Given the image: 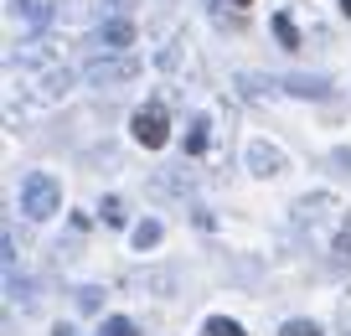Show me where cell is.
Returning a JSON list of instances; mask_svg holds the SVG:
<instances>
[{
	"instance_id": "8992f818",
	"label": "cell",
	"mask_w": 351,
	"mask_h": 336,
	"mask_svg": "<svg viewBox=\"0 0 351 336\" xmlns=\"http://www.w3.org/2000/svg\"><path fill=\"white\" fill-rule=\"evenodd\" d=\"M330 207H336V197H326V192H320V197H305V202H300L295 212L305 217V223H320V217H326Z\"/></svg>"
},
{
	"instance_id": "8fae6325",
	"label": "cell",
	"mask_w": 351,
	"mask_h": 336,
	"mask_svg": "<svg viewBox=\"0 0 351 336\" xmlns=\"http://www.w3.org/2000/svg\"><path fill=\"white\" fill-rule=\"evenodd\" d=\"M207 336H243V326L228 321V315H212V321H207Z\"/></svg>"
},
{
	"instance_id": "52a82bcc",
	"label": "cell",
	"mask_w": 351,
	"mask_h": 336,
	"mask_svg": "<svg viewBox=\"0 0 351 336\" xmlns=\"http://www.w3.org/2000/svg\"><path fill=\"white\" fill-rule=\"evenodd\" d=\"M289 93H305V98H326L330 88L320 83V78H289Z\"/></svg>"
},
{
	"instance_id": "3957f363",
	"label": "cell",
	"mask_w": 351,
	"mask_h": 336,
	"mask_svg": "<svg viewBox=\"0 0 351 336\" xmlns=\"http://www.w3.org/2000/svg\"><path fill=\"white\" fill-rule=\"evenodd\" d=\"M130 130H134V140H140L145 150H160V145L171 140V124H165V109H160V104L140 109V114L130 120Z\"/></svg>"
},
{
	"instance_id": "277c9868",
	"label": "cell",
	"mask_w": 351,
	"mask_h": 336,
	"mask_svg": "<svg viewBox=\"0 0 351 336\" xmlns=\"http://www.w3.org/2000/svg\"><path fill=\"white\" fill-rule=\"evenodd\" d=\"M248 171L253 176H279L285 171V150H274L269 140H248Z\"/></svg>"
},
{
	"instance_id": "2e32d148",
	"label": "cell",
	"mask_w": 351,
	"mask_h": 336,
	"mask_svg": "<svg viewBox=\"0 0 351 336\" xmlns=\"http://www.w3.org/2000/svg\"><path fill=\"white\" fill-rule=\"evenodd\" d=\"M232 5H253V0H232Z\"/></svg>"
},
{
	"instance_id": "9a60e30c",
	"label": "cell",
	"mask_w": 351,
	"mask_h": 336,
	"mask_svg": "<svg viewBox=\"0 0 351 336\" xmlns=\"http://www.w3.org/2000/svg\"><path fill=\"white\" fill-rule=\"evenodd\" d=\"M341 16H351V0H341Z\"/></svg>"
},
{
	"instance_id": "ba28073f",
	"label": "cell",
	"mask_w": 351,
	"mask_h": 336,
	"mask_svg": "<svg viewBox=\"0 0 351 336\" xmlns=\"http://www.w3.org/2000/svg\"><path fill=\"white\" fill-rule=\"evenodd\" d=\"M274 36H279V42L289 47V52L300 47V32H295V21H289V16H274Z\"/></svg>"
},
{
	"instance_id": "9c48e42d",
	"label": "cell",
	"mask_w": 351,
	"mask_h": 336,
	"mask_svg": "<svg viewBox=\"0 0 351 336\" xmlns=\"http://www.w3.org/2000/svg\"><path fill=\"white\" fill-rule=\"evenodd\" d=\"M160 243V223H140L134 228V249H155Z\"/></svg>"
},
{
	"instance_id": "5b68a950",
	"label": "cell",
	"mask_w": 351,
	"mask_h": 336,
	"mask_svg": "<svg viewBox=\"0 0 351 336\" xmlns=\"http://www.w3.org/2000/svg\"><path fill=\"white\" fill-rule=\"evenodd\" d=\"M99 47L104 52H130L134 47V21H104L99 26Z\"/></svg>"
},
{
	"instance_id": "6da1fadb",
	"label": "cell",
	"mask_w": 351,
	"mask_h": 336,
	"mask_svg": "<svg viewBox=\"0 0 351 336\" xmlns=\"http://www.w3.org/2000/svg\"><path fill=\"white\" fill-rule=\"evenodd\" d=\"M57 207H62V186L47 171H26L21 176V212L26 217H52Z\"/></svg>"
},
{
	"instance_id": "4fadbf2b",
	"label": "cell",
	"mask_w": 351,
	"mask_h": 336,
	"mask_svg": "<svg viewBox=\"0 0 351 336\" xmlns=\"http://www.w3.org/2000/svg\"><path fill=\"white\" fill-rule=\"evenodd\" d=\"M279 336H320V326L315 321H285V331Z\"/></svg>"
},
{
	"instance_id": "5bb4252c",
	"label": "cell",
	"mask_w": 351,
	"mask_h": 336,
	"mask_svg": "<svg viewBox=\"0 0 351 336\" xmlns=\"http://www.w3.org/2000/svg\"><path fill=\"white\" fill-rule=\"evenodd\" d=\"M104 217H109V223H124V202L119 197H104Z\"/></svg>"
},
{
	"instance_id": "30bf717a",
	"label": "cell",
	"mask_w": 351,
	"mask_h": 336,
	"mask_svg": "<svg viewBox=\"0 0 351 336\" xmlns=\"http://www.w3.org/2000/svg\"><path fill=\"white\" fill-rule=\"evenodd\" d=\"M202 150H207V120H197L186 135V155H202Z\"/></svg>"
},
{
	"instance_id": "7c38bea8",
	"label": "cell",
	"mask_w": 351,
	"mask_h": 336,
	"mask_svg": "<svg viewBox=\"0 0 351 336\" xmlns=\"http://www.w3.org/2000/svg\"><path fill=\"white\" fill-rule=\"evenodd\" d=\"M104 336H140V331H134V321H124V315H109V321H104Z\"/></svg>"
},
{
	"instance_id": "7a4b0ae2",
	"label": "cell",
	"mask_w": 351,
	"mask_h": 336,
	"mask_svg": "<svg viewBox=\"0 0 351 336\" xmlns=\"http://www.w3.org/2000/svg\"><path fill=\"white\" fill-rule=\"evenodd\" d=\"M134 78H140V63H134V57L104 52V57L88 63V83H99V88H119V83H134Z\"/></svg>"
}]
</instances>
